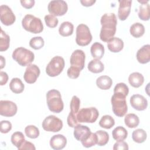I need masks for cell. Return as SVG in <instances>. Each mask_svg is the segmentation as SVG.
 <instances>
[{
  "label": "cell",
  "instance_id": "cell-1",
  "mask_svg": "<svg viewBox=\"0 0 150 150\" xmlns=\"http://www.w3.org/2000/svg\"><path fill=\"white\" fill-rule=\"evenodd\" d=\"M100 23L102 26L100 33V39L104 42H108L115 34L117 17L114 13H104L101 18Z\"/></svg>",
  "mask_w": 150,
  "mask_h": 150
},
{
  "label": "cell",
  "instance_id": "cell-2",
  "mask_svg": "<svg viewBox=\"0 0 150 150\" xmlns=\"http://www.w3.org/2000/svg\"><path fill=\"white\" fill-rule=\"evenodd\" d=\"M46 102L49 110L54 113H60L64 108L63 102L59 91L52 89L46 94Z\"/></svg>",
  "mask_w": 150,
  "mask_h": 150
},
{
  "label": "cell",
  "instance_id": "cell-3",
  "mask_svg": "<svg viewBox=\"0 0 150 150\" xmlns=\"http://www.w3.org/2000/svg\"><path fill=\"white\" fill-rule=\"evenodd\" d=\"M111 102L112 111L116 116L122 117L125 115L128 111V107L126 96L124 94L120 93H114Z\"/></svg>",
  "mask_w": 150,
  "mask_h": 150
},
{
  "label": "cell",
  "instance_id": "cell-4",
  "mask_svg": "<svg viewBox=\"0 0 150 150\" xmlns=\"http://www.w3.org/2000/svg\"><path fill=\"white\" fill-rule=\"evenodd\" d=\"M23 28L32 33H39L43 30V25L40 18L35 16L27 14L22 21Z\"/></svg>",
  "mask_w": 150,
  "mask_h": 150
},
{
  "label": "cell",
  "instance_id": "cell-5",
  "mask_svg": "<svg viewBox=\"0 0 150 150\" xmlns=\"http://www.w3.org/2000/svg\"><path fill=\"white\" fill-rule=\"evenodd\" d=\"M12 56L15 61L23 67L30 64L35 59L34 53L23 47L15 49L12 53Z\"/></svg>",
  "mask_w": 150,
  "mask_h": 150
},
{
  "label": "cell",
  "instance_id": "cell-6",
  "mask_svg": "<svg viewBox=\"0 0 150 150\" xmlns=\"http://www.w3.org/2000/svg\"><path fill=\"white\" fill-rule=\"evenodd\" d=\"M64 60L59 56L53 57L46 67V73L50 77L59 76L64 67Z\"/></svg>",
  "mask_w": 150,
  "mask_h": 150
},
{
  "label": "cell",
  "instance_id": "cell-7",
  "mask_svg": "<svg viewBox=\"0 0 150 150\" xmlns=\"http://www.w3.org/2000/svg\"><path fill=\"white\" fill-rule=\"evenodd\" d=\"M92 40V35L88 27L85 24H80L76 28V42L80 46H87Z\"/></svg>",
  "mask_w": 150,
  "mask_h": 150
},
{
  "label": "cell",
  "instance_id": "cell-8",
  "mask_svg": "<svg viewBox=\"0 0 150 150\" xmlns=\"http://www.w3.org/2000/svg\"><path fill=\"white\" fill-rule=\"evenodd\" d=\"M98 115L99 112L96 108H83L77 114V119L79 122L93 123L97 120Z\"/></svg>",
  "mask_w": 150,
  "mask_h": 150
},
{
  "label": "cell",
  "instance_id": "cell-9",
  "mask_svg": "<svg viewBox=\"0 0 150 150\" xmlns=\"http://www.w3.org/2000/svg\"><path fill=\"white\" fill-rule=\"evenodd\" d=\"M42 125L43 129L46 131L56 132L62 129L63 122L57 117L50 115L44 119Z\"/></svg>",
  "mask_w": 150,
  "mask_h": 150
},
{
  "label": "cell",
  "instance_id": "cell-10",
  "mask_svg": "<svg viewBox=\"0 0 150 150\" xmlns=\"http://www.w3.org/2000/svg\"><path fill=\"white\" fill-rule=\"evenodd\" d=\"M49 12L54 16H63L67 12L68 6L67 3L63 0L51 1L47 6Z\"/></svg>",
  "mask_w": 150,
  "mask_h": 150
},
{
  "label": "cell",
  "instance_id": "cell-11",
  "mask_svg": "<svg viewBox=\"0 0 150 150\" xmlns=\"http://www.w3.org/2000/svg\"><path fill=\"white\" fill-rule=\"evenodd\" d=\"M0 19L2 24L5 26L12 25L16 20V17L11 9L6 5L0 6Z\"/></svg>",
  "mask_w": 150,
  "mask_h": 150
},
{
  "label": "cell",
  "instance_id": "cell-12",
  "mask_svg": "<svg viewBox=\"0 0 150 150\" xmlns=\"http://www.w3.org/2000/svg\"><path fill=\"white\" fill-rule=\"evenodd\" d=\"M18 110L16 104L9 100L0 101V114L1 115L11 117L14 116Z\"/></svg>",
  "mask_w": 150,
  "mask_h": 150
},
{
  "label": "cell",
  "instance_id": "cell-13",
  "mask_svg": "<svg viewBox=\"0 0 150 150\" xmlns=\"http://www.w3.org/2000/svg\"><path fill=\"white\" fill-rule=\"evenodd\" d=\"M85 59L86 55L83 50L80 49L74 50L70 56V62L71 66L82 70L84 67Z\"/></svg>",
  "mask_w": 150,
  "mask_h": 150
},
{
  "label": "cell",
  "instance_id": "cell-14",
  "mask_svg": "<svg viewBox=\"0 0 150 150\" xmlns=\"http://www.w3.org/2000/svg\"><path fill=\"white\" fill-rule=\"evenodd\" d=\"M40 73V69L38 66L34 64H29L23 74L25 81L29 84H33L36 81Z\"/></svg>",
  "mask_w": 150,
  "mask_h": 150
},
{
  "label": "cell",
  "instance_id": "cell-15",
  "mask_svg": "<svg viewBox=\"0 0 150 150\" xmlns=\"http://www.w3.org/2000/svg\"><path fill=\"white\" fill-rule=\"evenodd\" d=\"M91 132L90 129L86 125L81 124L77 125L74 129V137L79 141L83 142L90 136Z\"/></svg>",
  "mask_w": 150,
  "mask_h": 150
},
{
  "label": "cell",
  "instance_id": "cell-16",
  "mask_svg": "<svg viewBox=\"0 0 150 150\" xmlns=\"http://www.w3.org/2000/svg\"><path fill=\"white\" fill-rule=\"evenodd\" d=\"M129 102L132 107L137 111L145 110L148 107L147 100L140 94H137L132 96Z\"/></svg>",
  "mask_w": 150,
  "mask_h": 150
},
{
  "label": "cell",
  "instance_id": "cell-17",
  "mask_svg": "<svg viewBox=\"0 0 150 150\" xmlns=\"http://www.w3.org/2000/svg\"><path fill=\"white\" fill-rule=\"evenodd\" d=\"M119 8L118 10V17L121 21H125L129 16L131 12L132 1H118Z\"/></svg>",
  "mask_w": 150,
  "mask_h": 150
},
{
  "label": "cell",
  "instance_id": "cell-18",
  "mask_svg": "<svg viewBox=\"0 0 150 150\" xmlns=\"http://www.w3.org/2000/svg\"><path fill=\"white\" fill-rule=\"evenodd\" d=\"M67 144L66 138L62 134H57L53 135L50 140V147L55 150H60L63 149Z\"/></svg>",
  "mask_w": 150,
  "mask_h": 150
},
{
  "label": "cell",
  "instance_id": "cell-19",
  "mask_svg": "<svg viewBox=\"0 0 150 150\" xmlns=\"http://www.w3.org/2000/svg\"><path fill=\"white\" fill-rule=\"evenodd\" d=\"M137 59L139 63L146 64L150 61V45H145L137 52Z\"/></svg>",
  "mask_w": 150,
  "mask_h": 150
},
{
  "label": "cell",
  "instance_id": "cell-20",
  "mask_svg": "<svg viewBox=\"0 0 150 150\" xmlns=\"http://www.w3.org/2000/svg\"><path fill=\"white\" fill-rule=\"evenodd\" d=\"M107 47L111 52H120L124 47V42L122 39L114 37L107 42Z\"/></svg>",
  "mask_w": 150,
  "mask_h": 150
},
{
  "label": "cell",
  "instance_id": "cell-21",
  "mask_svg": "<svg viewBox=\"0 0 150 150\" xmlns=\"http://www.w3.org/2000/svg\"><path fill=\"white\" fill-rule=\"evenodd\" d=\"M144 81V77L142 74L138 72H134L128 77V82L129 84L135 88H138L141 86Z\"/></svg>",
  "mask_w": 150,
  "mask_h": 150
},
{
  "label": "cell",
  "instance_id": "cell-22",
  "mask_svg": "<svg viewBox=\"0 0 150 150\" xmlns=\"http://www.w3.org/2000/svg\"><path fill=\"white\" fill-rule=\"evenodd\" d=\"M90 52L93 58L100 60L104 54V47L101 43L95 42L91 45Z\"/></svg>",
  "mask_w": 150,
  "mask_h": 150
},
{
  "label": "cell",
  "instance_id": "cell-23",
  "mask_svg": "<svg viewBox=\"0 0 150 150\" xmlns=\"http://www.w3.org/2000/svg\"><path fill=\"white\" fill-rule=\"evenodd\" d=\"M96 84L99 88L106 90L111 88L112 84V80L108 76H101L97 79Z\"/></svg>",
  "mask_w": 150,
  "mask_h": 150
},
{
  "label": "cell",
  "instance_id": "cell-24",
  "mask_svg": "<svg viewBox=\"0 0 150 150\" xmlns=\"http://www.w3.org/2000/svg\"><path fill=\"white\" fill-rule=\"evenodd\" d=\"M73 25L71 22L66 21L63 22L60 25L59 28V33L61 36L66 37L71 35L73 33Z\"/></svg>",
  "mask_w": 150,
  "mask_h": 150
},
{
  "label": "cell",
  "instance_id": "cell-25",
  "mask_svg": "<svg viewBox=\"0 0 150 150\" xmlns=\"http://www.w3.org/2000/svg\"><path fill=\"white\" fill-rule=\"evenodd\" d=\"M9 88L15 94H19L24 90L25 86L20 79L16 77L11 80L9 83Z\"/></svg>",
  "mask_w": 150,
  "mask_h": 150
},
{
  "label": "cell",
  "instance_id": "cell-26",
  "mask_svg": "<svg viewBox=\"0 0 150 150\" xmlns=\"http://www.w3.org/2000/svg\"><path fill=\"white\" fill-rule=\"evenodd\" d=\"M129 32L133 37L136 38H140L143 36L145 33L144 26L139 22L134 23L131 26Z\"/></svg>",
  "mask_w": 150,
  "mask_h": 150
},
{
  "label": "cell",
  "instance_id": "cell-27",
  "mask_svg": "<svg viewBox=\"0 0 150 150\" xmlns=\"http://www.w3.org/2000/svg\"><path fill=\"white\" fill-rule=\"evenodd\" d=\"M87 68L93 73H100L104 70V66L100 60L93 59L88 63Z\"/></svg>",
  "mask_w": 150,
  "mask_h": 150
},
{
  "label": "cell",
  "instance_id": "cell-28",
  "mask_svg": "<svg viewBox=\"0 0 150 150\" xmlns=\"http://www.w3.org/2000/svg\"><path fill=\"white\" fill-rule=\"evenodd\" d=\"M112 138L117 141H124L127 137L128 132L123 127L118 126L113 129L112 131Z\"/></svg>",
  "mask_w": 150,
  "mask_h": 150
},
{
  "label": "cell",
  "instance_id": "cell-29",
  "mask_svg": "<svg viewBox=\"0 0 150 150\" xmlns=\"http://www.w3.org/2000/svg\"><path fill=\"white\" fill-rule=\"evenodd\" d=\"M125 124L129 128H136L139 123V117L135 114L130 113L126 115L124 118Z\"/></svg>",
  "mask_w": 150,
  "mask_h": 150
},
{
  "label": "cell",
  "instance_id": "cell-30",
  "mask_svg": "<svg viewBox=\"0 0 150 150\" xmlns=\"http://www.w3.org/2000/svg\"><path fill=\"white\" fill-rule=\"evenodd\" d=\"M149 10L150 7L148 3L141 4L139 7V11L138 13V15L139 19L144 21H148L150 18Z\"/></svg>",
  "mask_w": 150,
  "mask_h": 150
},
{
  "label": "cell",
  "instance_id": "cell-31",
  "mask_svg": "<svg viewBox=\"0 0 150 150\" xmlns=\"http://www.w3.org/2000/svg\"><path fill=\"white\" fill-rule=\"evenodd\" d=\"M147 137L146 132L142 129H137L132 134L133 141L137 143L141 144L144 142Z\"/></svg>",
  "mask_w": 150,
  "mask_h": 150
},
{
  "label": "cell",
  "instance_id": "cell-32",
  "mask_svg": "<svg viewBox=\"0 0 150 150\" xmlns=\"http://www.w3.org/2000/svg\"><path fill=\"white\" fill-rule=\"evenodd\" d=\"M10 38L2 29L0 33V52H4L8 50L9 47Z\"/></svg>",
  "mask_w": 150,
  "mask_h": 150
},
{
  "label": "cell",
  "instance_id": "cell-33",
  "mask_svg": "<svg viewBox=\"0 0 150 150\" xmlns=\"http://www.w3.org/2000/svg\"><path fill=\"white\" fill-rule=\"evenodd\" d=\"M115 124L114 119L109 115H105L101 117L99 121V125L105 129H110Z\"/></svg>",
  "mask_w": 150,
  "mask_h": 150
},
{
  "label": "cell",
  "instance_id": "cell-34",
  "mask_svg": "<svg viewBox=\"0 0 150 150\" xmlns=\"http://www.w3.org/2000/svg\"><path fill=\"white\" fill-rule=\"evenodd\" d=\"M11 141L12 144L14 146L17 147V148H18L22 145L23 142L25 141V139L24 135L23 134L22 132L17 131L14 132L12 135L11 138Z\"/></svg>",
  "mask_w": 150,
  "mask_h": 150
},
{
  "label": "cell",
  "instance_id": "cell-35",
  "mask_svg": "<svg viewBox=\"0 0 150 150\" xmlns=\"http://www.w3.org/2000/svg\"><path fill=\"white\" fill-rule=\"evenodd\" d=\"M96 134L97 137V144L98 146H104L108 143L109 140V135L106 131L99 130L96 132Z\"/></svg>",
  "mask_w": 150,
  "mask_h": 150
},
{
  "label": "cell",
  "instance_id": "cell-36",
  "mask_svg": "<svg viewBox=\"0 0 150 150\" xmlns=\"http://www.w3.org/2000/svg\"><path fill=\"white\" fill-rule=\"evenodd\" d=\"M25 132L28 137L32 139L37 138L40 134L38 128L33 125H30L26 127L25 128Z\"/></svg>",
  "mask_w": 150,
  "mask_h": 150
},
{
  "label": "cell",
  "instance_id": "cell-37",
  "mask_svg": "<svg viewBox=\"0 0 150 150\" xmlns=\"http://www.w3.org/2000/svg\"><path fill=\"white\" fill-rule=\"evenodd\" d=\"M45 45L43 39L40 36H36L32 38L29 41V46L35 50L42 49Z\"/></svg>",
  "mask_w": 150,
  "mask_h": 150
},
{
  "label": "cell",
  "instance_id": "cell-38",
  "mask_svg": "<svg viewBox=\"0 0 150 150\" xmlns=\"http://www.w3.org/2000/svg\"><path fill=\"white\" fill-rule=\"evenodd\" d=\"M80 100L76 96H73L70 104V112L73 114L76 115L78 113L79 111L80 110Z\"/></svg>",
  "mask_w": 150,
  "mask_h": 150
},
{
  "label": "cell",
  "instance_id": "cell-39",
  "mask_svg": "<svg viewBox=\"0 0 150 150\" xmlns=\"http://www.w3.org/2000/svg\"><path fill=\"white\" fill-rule=\"evenodd\" d=\"M44 19L46 26L50 28H54L56 27L59 22L57 18L55 16L51 14L46 15Z\"/></svg>",
  "mask_w": 150,
  "mask_h": 150
},
{
  "label": "cell",
  "instance_id": "cell-40",
  "mask_svg": "<svg viewBox=\"0 0 150 150\" xmlns=\"http://www.w3.org/2000/svg\"><path fill=\"white\" fill-rule=\"evenodd\" d=\"M97 143V137L96 133L91 134L89 138L83 142H81L83 146L85 148H90L94 146Z\"/></svg>",
  "mask_w": 150,
  "mask_h": 150
},
{
  "label": "cell",
  "instance_id": "cell-41",
  "mask_svg": "<svg viewBox=\"0 0 150 150\" xmlns=\"http://www.w3.org/2000/svg\"><path fill=\"white\" fill-rule=\"evenodd\" d=\"M114 93H120L127 96L129 93L128 87L124 83H120L116 84L114 88Z\"/></svg>",
  "mask_w": 150,
  "mask_h": 150
},
{
  "label": "cell",
  "instance_id": "cell-42",
  "mask_svg": "<svg viewBox=\"0 0 150 150\" xmlns=\"http://www.w3.org/2000/svg\"><path fill=\"white\" fill-rule=\"evenodd\" d=\"M12 129V124L9 121L3 120L0 123V131L2 134L9 132Z\"/></svg>",
  "mask_w": 150,
  "mask_h": 150
},
{
  "label": "cell",
  "instance_id": "cell-43",
  "mask_svg": "<svg viewBox=\"0 0 150 150\" xmlns=\"http://www.w3.org/2000/svg\"><path fill=\"white\" fill-rule=\"evenodd\" d=\"M80 71H81L80 70H79L76 67L70 66L67 70V74L69 78L72 79H75L79 77L80 73Z\"/></svg>",
  "mask_w": 150,
  "mask_h": 150
},
{
  "label": "cell",
  "instance_id": "cell-44",
  "mask_svg": "<svg viewBox=\"0 0 150 150\" xmlns=\"http://www.w3.org/2000/svg\"><path fill=\"white\" fill-rule=\"evenodd\" d=\"M67 124L69 127L74 128L77 125H78L79 122L77 119V115L73 114L72 113L70 112L67 119Z\"/></svg>",
  "mask_w": 150,
  "mask_h": 150
},
{
  "label": "cell",
  "instance_id": "cell-45",
  "mask_svg": "<svg viewBox=\"0 0 150 150\" xmlns=\"http://www.w3.org/2000/svg\"><path fill=\"white\" fill-rule=\"evenodd\" d=\"M128 149L127 143L124 141H117L113 146L114 150H128Z\"/></svg>",
  "mask_w": 150,
  "mask_h": 150
},
{
  "label": "cell",
  "instance_id": "cell-46",
  "mask_svg": "<svg viewBox=\"0 0 150 150\" xmlns=\"http://www.w3.org/2000/svg\"><path fill=\"white\" fill-rule=\"evenodd\" d=\"M19 150H25V149H30V150H35L36 148L35 146V145L31 143L30 142L27 141L26 140H25L23 144H22V145L18 148Z\"/></svg>",
  "mask_w": 150,
  "mask_h": 150
},
{
  "label": "cell",
  "instance_id": "cell-47",
  "mask_svg": "<svg viewBox=\"0 0 150 150\" xmlns=\"http://www.w3.org/2000/svg\"><path fill=\"white\" fill-rule=\"evenodd\" d=\"M21 4L22 6L26 8V9H30L32 8L35 3V1L34 0H23V1H21Z\"/></svg>",
  "mask_w": 150,
  "mask_h": 150
},
{
  "label": "cell",
  "instance_id": "cell-48",
  "mask_svg": "<svg viewBox=\"0 0 150 150\" xmlns=\"http://www.w3.org/2000/svg\"><path fill=\"white\" fill-rule=\"evenodd\" d=\"M0 77H1L0 85L1 86L5 85L8 80V76L7 73L4 71H1L0 72Z\"/></svg>",
  "mask_w": 150,
  "mask_h": 150
},
{
  "label": "cell",
  "instance_id": "cell-49",
  "mask_svg": "<svg viewBox=\"0 0 150 150\" xmlns=\"http://www.w3.org/2000/svg\"><path fill=\"white\" fill-rule=\"evenodd\" d=\"M96 0H81L80 3L83 6L88 7V6H92L95 2Z\"/></svg>",
  "mask_w": 150,
  "mask_h": 150
},
{
  "label": "cell",
  "instance_id": "cell-50",
  "mask_svg": "<svg viewBox=\"0 0 150 150\" xmlns=\"http://www.w3.org/2000/svg\"><path fill=\"white\" fill-rule=\"evenodd\" d=\"M0 62H1V66H0V69H2L5 66V59L2 56H0Z\"/></svg>",
  "mask_w": 150,
  "mask_h": 150
},
{
  "label": "cell",
  "instance_id": "cell-51",
  "mask_svg": "<svg viewBox=\"0 0 150 150\" xmlns=\"http://www.w3.org/2000/svg\"><path fill=\"white\" fill-rule=\"evenodd\" d=\"M138 2L141 3V4H146V3H148L149 1L148 0H146V1H145V0H143V1H138Z\"/></svg>",
  "mask_w": 150,
  "mask_h": 150
}]
</instances>
